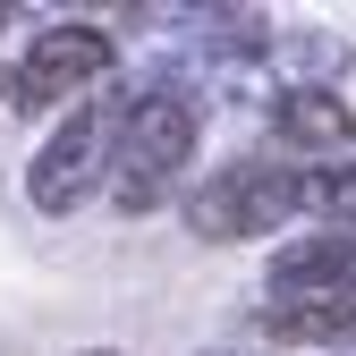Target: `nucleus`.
I'll list each match as a JSON object with an SVG mask.
<instances>
[{
  "label": "nucleus",
  "instance_id": "nucleus-5",
  "mask_svg": "<svg viewBox=\"0 0 356 356\" xmlns=\"http://www.w3.org/2000/svg\"><path fill=\"white\" fill-rule=\"evenodd\" d=\"M272 136L297 145V153H348L356 145V111L339 102V85L323 94V85H289V94H272Z\"/></svg>",
  "mask_w": 356,
  "mask_h": 356
},
{
  "label": "nucleus",
  "instance_id": "nucleus-7",
  "mask_svg": "<svg viewBox=\"0 0 356 356\" xmlns=\"http://www.w3.org/2000/svg\"><path fill=\"white\" fill-rule=\"evenodd\" d=\"M297 212L331 220V229H356V161H323V170H297Z\"/></svg>",
  "mask_w": 356,
  "mask_h": 356
},
{
  "label": "nucleus",
  "instance_id": "nucleus-3",
  "mask_svg": "<svg viewBox=\"0 0 356 356\" xmlns=\"http://www.w3.org/2000/svg\"><path fill=\"white\" fill-rule=\"evenodd\" d=\"M111 34L102 26H51V34H34L26 42V60L9 76V94L17 111H51V102H76V94H94V85L111 76Z\"/></svg>",
  "mask_w": 356,
  "mask_h": 356
},
{
  "label": "nucleus",
  "instance_id": "nucleus-1",
  "mask_svg": "<svg viewBox=\"0 0 356 356\" xmlns=\"http://www.w3.org/2000/svg\"><path fill=\"white\" fill-rule=\"evenodd\" d=\"M289 212H297V178L289 170H272V161H229V170H212L204 187L187 195V229L204 246H238V238L280 229Z\"/></svg>",
  "mask_w": 356,
  "mask_h": 356
},
{
  "label": "nucleus",
  "instance_id": "nucleus-9",
  "mask_svg": "<svg viewBox=\"0 0 356 356\" xmlns=\"http://www.w3.org/2000/svg\"><path fill=\"white\" fill-rule=\"evenodd\" d=\"M195 356H254V348H195Z\"/></svg>",
  "mask_w": 356,
  "mask_h": 356
},
{
  "label": "nucleus",
  "instance_id": "nucleus-2",
  "mask_svg": "<svg viewBox=\"0 0 356 356\" xmlns=\"http://www.w3.org/2000/svg\"><path fill=\"white\" fill-rule=\"evenodd\" d=\"M111 153H119V111L111 102H85L51 145L34 153V170H26V195H34V212H76L85 195L102 187V170H111Z\"/></svg>",
  "mask_w": 356,
  "mask_h": 356
},
{
  "label": "nucleus",
  "instance_id": "nucleus-6",
  "mask_svg": "<svg viewBox=\"0 0 356 356\" xmlns=\"http://www.w3.org/2000/svg\"><path fill=\"white\" fill-rule=\"evenodd\" d=\"M263 339H280V348H339V339H356V289L272 297L263 305Z\"/></svg>",
  "mask_w": 356,
  "mask_h": 356
},
{
  "label": "nucleus",
  "instance_id": "nucleus-4",
  "mask_svg": "<svg viewBox=\"0 0 356 356\" xmlns=\"http://www.w3.org/2000/svg\"><path fill=\"white\" fill-rule=\"evenodd\" d=\"M195 136H204V111L178 94V85H153V94H136L119 111V170L170 187V170H187Z\"/></svg>",
  "mask_w": 356,
  "mask_h": 356
},
{
  "label": "nucleus",
  "instance_id": "nucleus-8",
  "mask_svg": "<svg viewBox=\"0 0 356 356\" xmlns=\"http://www.w3.org/2000/svg\"><path fill=\"white\" fill-rule=\"evenodd\" d=\"M263 60H289L297 85H323V94H331V76H348V42L339 34H280Z\"/></svg>",
  "mask_w": 356,
  "mask_h": 356
}]
</instances>
